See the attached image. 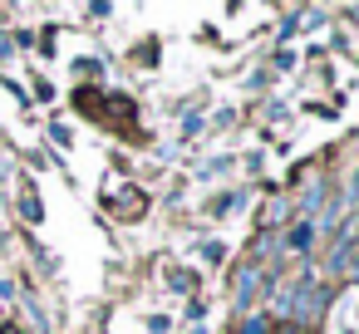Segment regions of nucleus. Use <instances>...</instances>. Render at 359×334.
I'll return each mask as SVG.
<instances>
[{"instance_id":"obj_1","label":"nucleus","mask_w":359,"mask_h":334,"mask_svg":"<svg viewBox=\"0 0 359 334\" xmlns=\"http://www.w3.org/2000/svg\"><path fill=\"white\" fill-rule=\"evenodd\" d=\"M20 211H25V221H40V197L25 192V197H20Z\"/></svg>"},{"instance_id":"obj_2","label":"nucleus","mask_w":359,"mask_h":334,"mask_svg":"<svg viewBox=\"0 0 359 334\" xmlns=\"http://www.w3.org/2000/svg\"><path fill=\"white\" fill-rule=\"evenodd\" d=\"M0 334H20V329H15V324H6V329H0Z\"/></svg>"}]
</instances>
